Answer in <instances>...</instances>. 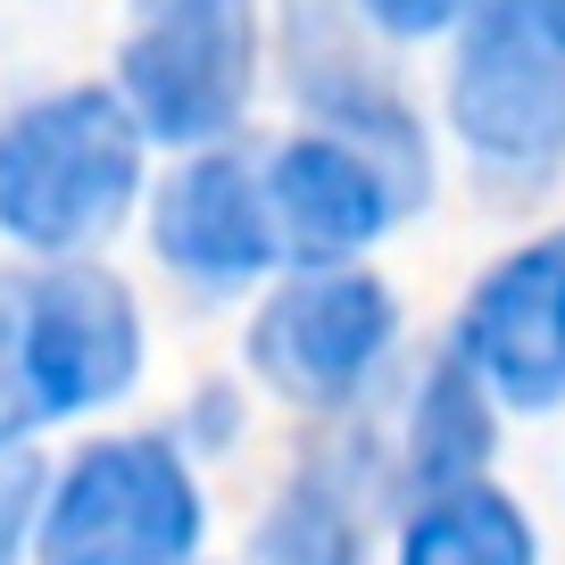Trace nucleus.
<instances>
[{"label":"nucleus","mask_w":565,"mask_h":565,"mask_svg":"<svg viewBox=\"0 0 565 565\" xmlns=\"http://www.w3.org/2000/svg\"><path fill=\"white\" fill-rule=\"evenodd\" d=\"M141 192V125L117 92L75 84L0 117V233L34 258H84Z\"/></svg>","instance_id":"f03ea898"},{"label":"nucleus","mask_w":565,"mask_h":565,"mask_svg":"<svg viewBox=\"0 0 565 565\" xmlns=\"http://www.w3.org/2000/svg\"><path fill=\"white\" fill-rule=\"evenodd\" d=\"M366 515H374L366 458L324 449L317 466H300V475L275 491V508L258 515L242 565H374Z\"/></svg>","instance_id":"9d476101"},{"label":"nucleus","mask_w":565,"mask_h":565,"mask_svg":"<svg viewBox=\"0 0 565 565\" xmlns=\"http://www.w3.org/2000/svg\"><path fill=\"white\" fill-rule=\"evenodd\" d=\"M449 125L482 167L541 175L565 159V0H475L449 67Z\"/></svg>","instance_id":"39448f33"},{"label":"nucleus","mask_w":565,"mask_h":565,"mask_svg":"<svg viewBox=\"0 0 565 565\" xmlns=\"http://www.w3.org/2000/svg\"><path fill=\"white\" fill-rule=\"evenodd\" d=\"M209 508L175 441L125 433L67 458V475L42 482L34 557L42 565H192Z\"/></svg>","instance_id":"7ed1b4c3"},{"label":"nucleus","mask_w":565,"mask_h":565,"mask_svg":"<svg viewBox=\"0 0 565 565\" xmlns=\"http://www.w3.org/2000/svg\"><path fill=\"white\" fill-rule=\"evenodd\" d=\"M42 458L25 449H0V565H18L25 541H34V508H42Z\"/></svg>","instance_id":"ddd939ff"},{"label":"nucleus","mask_w":565,"mask_h":565,"mask_svg":"<svg viewBox=\"0 0 565 565\" xmlns=\"http://www.w3.org/2000/svg\"><path fill=\"white\" fill-rule=\"evenodd\" d=\"M383 34H399V42H424V34H441L449 18H458L466 0H358Z\"/></svg>","instance_id":"4468645a"},{"label":"nucleus","mask_w":565,"mask_h":565,"mask_svg":"<svg viewBox=\"0 0 565 565\" xmlns=\"http://www.w3.org/2000/svg\"><path fill=\"white\" fill-rule=\"evenodd\" d=\"M258 175H266L275 249L300 258V266H341L350 249H366L399 216V192L383 183V167L366 150H350V141H333V134L282 141Z\"/></svg>","instance_id":"1a4fd4ad"},{"label":"nucleus","mask_w":565,"mask_h":565,"mask_svg":"<svg viewBox=\"0 0 565 565\" xmlns=\"http://www.w3.org/2000/svg\"><path fill=\"white\" fill-rule=\"evenodd\" d=\"M258 84V18L249 0H134L117 51V100L141 141H225Z\"/></svg>","instance_id":"20e7f679"},{"label":"nucleus","mask_w":565,"mask_h":565,"mask_svg":"<svg viewBox=\"0 0 565 565\" xmlns=\"http://www.w3.org/2000/svg\"><path fill=\"white\" fill-rule=\"evenodd\" d=\"M150 233H159V258L200 291H242L282 258L275 216H266V175L242 150H200L183 175H167Z\"/></svg>","instance_id":"6e6552de"},{"label":"nucleus","mask_w":565,"mask_h":565,"mask_svg":"<svg viewBox=\"0 0 565 565\" xmlns=\"http://www.w3.org/2000/svg\"><path fill=\"white\" fill-rule=\"evenodd\" d=\"M491 441H499V416H491V391L475 383V366L458 350L433 358L416 383V407H407V433H399V499L475 482L491 466Z\"/></svg>","instance_id":"9b49d317"},{"label":"nucleus","mask_w":565,"mask_h":565,"mask_svg":"<svg viewBox=\"0 0 565 565\" xmlns=\"http://www.w3.org/2000/svg\"><path fill=\"white\" fill-rule=\"evenodd\" d=\"M449 350L475 366L491 407H515V416L565 407V233L499 258L475 282Z\"/></svg>","instance_id":"0eeeda50"},{"label":"nucleus","mask_w":565,"mask_h":565,"mask_svg":"<svg viewBox=\"0 0 565 565\" xmlns=\"http://www.w3.org/2000/svg\"><path fill=\"white\" fill-rule=\"evenodd\" d=\"M399 308L374 275L350 266H300L249 324V366L300 407H350L366 374L383 366Z\"/></svg>","instance_id":"423d86ee"},{"label":"nucleus","mask_w":565,"mask_h":565,"mask_svg":"<svg viewBox=\"0 0 565 565\" xmlns=\"http://www.w3.org/2000/svg\"><path fill=\"white\" fill-rule=\"evenodd\" d=\"M141 374L134 291L84 258L0 275V449H25L42 424L125 399Z\"/></svg>","instance_id":"f257e3e1"},{"label":"nucleus","mask_w":565,"mask_h":565,"mask_svg":"<svg viewBox=\"0 0 565 565\" xmlns=\"http://www.w3.org/2000/svg\"><path fill=\"white\" fill-rule=\"evenodd\" d=\"M399 565H541V541H532V515L499 482L475 475V482L407 499Z\"/></svg>","instance_id":"f8f14e48"}]
</instances>
